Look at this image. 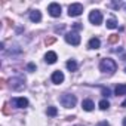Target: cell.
Listing matches in <instances>:
<instances>
[{
	"instance_id": "1",
	"label": "cell",
	"mask_w": 126,
	"mask_h": 126,
	"mask_svg": "<svg viewBox=\"0 0 126 126\" xmlns=\"http://www.w3.org/2000/svg\"><path fill=\"white\" fill-rule=\"evenodd\" d=\"M99 70L102 73H107V74H113L116 70H117V64L114 62V59L111 58H105L101 61V64H99Z\"/></svg>"
},
{
	"instance_id": "2",
	"label": "cell",
	"mask_w": 126,
	"mask_h": 126,
	"mask_svg": "<svg viewBox=\"0 0 126 126\" xmlns=\"http://www.w3.org/2000/svg\"><path fill=\"white\" fill-rule=\"evenodd\" d=\"M59 102H61L62 107H65V108H73V107L76 105L77 99H76V96L71 95V94H62L61 98H59Z\"/></svg>"
},
{
	"instance_id": "3",
	"label": "cell",
	"mask_w": 126,
	"mask_h": 126,
	"mask_svg": "<svg viewBox=\"0 0 126 126\" xmlns=\"http://www.w3.org/2000/svg\"><path fill=\"white\" fill-rule=\"evenodd\" d=\"M65 42H67L68 45L79 46V45H80V36H79V33H76V31H68V33L65 34Z\"/></svg>"
},
{
	"instance_id": "4",
	"label": "cell",
	"mask_w": 126,
	"mask_h": 126,
	"mask_svg": "<svg viewBox=\"0 0 126 126\" xmlns=\"http://www.w3.org/2000/svg\"><path fill=\"white\" fill-rule=\"evenodd\" d=\"M11 88L12 91H22L25 88V80L22 77H14L11 79Z\"/></svg>"
},
{
	"instance_id": "5",
	"label": "cell",
	"mask_w": 126,
	"mask_h": 126,
	"mask_svg": "<svg viewBox=\"0 0 126 126\" xmlns=\"http://www.w3.org/2000/svg\"><path fill=\"white\" fill-rule=\"evenodd\" d=\"M89 21L94 24V25H99L101 22H102V14L99 12V11H92L91 14H89Z\"/></svg>"
},
{
	"instance_id": "6",
	"label": "cell",
	"mask_w": 126,
	"mask_h": 126,
	"mask_svg": "<svg viewBox=\"0 0 126 126\" xmlns=\"http://www.w3.org/2000/svg\"><path fill=\"white\" fill-rule=\"evenodd\" d=\"M82 12H83V6L80 3H73L68 8V15L70 16H79Z\"/></svg>"
},
{
	"instance_id": "7",
	"label": "cell",
	"mask_w": 126,
	"mask_h": 126,
	"mask_svg": "<svg viewBox=\"0 0 126 126\" xmlns=\"http://www.w3.org/2000/svg\"><path fill=\"white\" fill-rule=\"evenodd\" d=\"M47 12H49V15H50V16L58 18V16L61 15V6H59L58 3H50V5H49V8H47Z\"/></svg>"
},
{
	"instance_id": "8",
	"label": "cell",
	"mask_w": 126,
	"mask_h": 126,
	"mask_svg": "<svg viewBox=\"0 0 126 126\" xmlns=\"http://www.w3.org/2000/svg\"><path fill=\"white\" fill-rule=\"evenodd\" d=\"M14 104L18 108H25V107H28V99L24 98V96H19V98H15L14 99Z\"/></svg>"
},
{
	"instance_id": "9",
	"label": "cell",
	"mask_w": 126,
	"mask_h": 126,
	"mask_svg": "<svg viewBox=\"0 0 126 126\" xmlns=\"http://www.w3.org/2000/svg\"><path fill=\"white\" fill-rule=\"evenodd\" d=\"M52 82L55 83V85H59V83H62L64 82V74H62V71H53V74H52Z\"/></svg>"
},
{
	"instance_id": "10",
	"label": "cell",
	"mask_w": 126,
	"mask_h": 126,
	"mask_svg": "<svg viewBox=\"0 0 126 126\" xmlns=\"http://www.w3.org/2000/svg\"><path fill=\"white\" fill-rule=\"evenodd\" d=\"M56 59H58V56H56V53H55L53 50H49V52L45 55V61L47 62V64H55Z\"/></svg>"
},
{
	"instance_id": "11",
	"label": "cell",
	"mask_w": 126,
	"mask_h": 126,
	"mask_svg": "<svg viewBox=\"0 0 126 126\" xmlns=\"http://www.w3.org/2000/svg\"><path fill=\"white\" fill-rule=\"evenodd\" d=\"M30 21H31V22H40V21H42V14H40V11H31V12H30Z\"/></svg>"
},
{
	"instance_id": "12",
	"label": "cell",
	"mask_w": 126,
	"mask_h": 126,
	"mask_svg": "<svg viewBox=\"0 0 126 126\" xmlns=\"http://www.w3.org/2000/svg\"><path fill=\"white\" fill-rule=\"evenodd\" d=\"M94 107H95V104H94L92 99H83V102H82V108H83L85 111H92Z\"/></svg>"
},
{
	"instance_id": "13",
	"label": "cell",
	"mask_w": 126,
	"mask_h": 126,
	"mask_svg": "<svg viewBox=\"0 0 126 126\" xmlns=\"http://www.w3.org/2000/svg\"><path fill=\"white\" fill-rule=\"evenodd\" d=\"M88 46H89V49H98V47L101 46V42H99V39H98V37H92V39L89 40Z\"/></svg>"
},
{
	"instance_id": "14",
	"label": "cell",
	"mask_w": 126,
	"mask_h": 126,
	"mask_svg": "<svg viewBox=\"0 0 126 126\" xmlns=\"http://www.w3.org/2000/svg\"><path fill=\"white\" fill-rule=\"evenodd\" d=\"M67 68H68L70 71H76V70H77V62H76L74 59H68V61H67Z\"/></svg>"
},
{
	"instance_id": "15",
	"label": "cell",
	"mask_w": 126,
	"mask_h": 126,
	"mask_svg": "<svg viewBox=\"0 0 126 126\" xmlns=\"http://www.w3.org/2000/svg\"><path fill=\"white\" fill-rule=\"evenodd\" d=\"M107 28H110V30H114V28H117V21H116L114 18H110V19H107Z\"/></svg>"
},
{
	"instance_id": "16",
	"label": "cell",
	"mask_w": 126,
	"mask_h": 126,
	"mask_svg": "<svg viewBox=\"0 0 126 126\" xmlns=\"http://www.w3.org/2000/svg\"><path fill=\"white\" fill-rule=\"evenodd\" d=\"M125 94H126V85L116 86V95H125Z\"/></svg>"
},
{
	"instance_id": "17",
	"label": "cell",
	"mask_w": 126,
	"mask_h": 126,
	"mask_svg": "<svg viewBox=\"0 0 126 126\" xmlns=\"http://www.w3.org/2000/svg\"><path fill=\"white\" fill-rule=\"evenodd\" d=\"M98 107L104 111V110H108V107H110V102L107 101V99H101L99 101V104H98Z\"/></svg>"
},
{
	"instance_id": "18",
	"label": "cell",
	"mask_w": 126,
	"mask_h": 126,
	"mask_svg": "<svg viewBox=\"0 0 126 126\" xmlns=\"http://www.w3.org/2000/svg\"><path fill=\"white\" fill-rule=\"evenodd\" d=\"M58 114V110H56V107H47V116H50V117H53V116H56Z\"/></svg>"
},
{
	"instance_id": "19",
	"label": "cell",
	"mask_w": 126,
	"mask_h": 126,
	"mask_svg": "<svg viewBox=\"0 0 126 126\" xmlns=\"http://www.w3.org/2000/svg\"><path fill=\"white\" fill-rule=\"evenodd\" d=\"M108 42H110L111 45H114V43H117V42H119V36H117V34H111V36L108 37Z\"/></svg>"
},
{
	"instance_id": "20",
	"label": "cell",
	"mask_w": 126,
	"mask_h": 126,
	"mask_svg": "<svg viewBox=\"0 0 126 126\" xmlns=\"http://www.w3.org/2000/svg\"><path fill=\"white\" fill-rule=\"evenodd\" d=\"M55 42H56V37H49V39H46V40H45V43H46L47 46H49V45H52V43H55Z\"/></svg>"
},
{
	"instance_id": "21",
	"label": "cell",
	"mask_w": 126,
	"mask_h": 126,
	"mask_svg": "<svg viewBox=\"0 0 126 126\" xmlns=\"http://www.w3.org/2000/svg\"><path fill=\"white\" fill-rule=\"evenodd\" d=\"M27 70H28L30 73H33V71H36V65L33 64V62H30V64L27 65Z\"/></svg>"
},
{
	"instance_id": "22",
	"label": "cell",
	"mask_w": 126,
	"mask_h": 126,
	"mask_svg": "<svg viewBox=\"0 0 126 126\" xmlns=\"http://www.w3.org/2000/svg\"><path fill=\"white\" fill-rule=\"evenodd\" d=\"M3 113H5V114H11V110H9L8 104H5V105H3Z\"/></svg>"
},
{
	"instance_id": "23",
	"label": "cell",
	"mask_w": 126,
	"mask_h": 126,
	"mask_svg": "<svg viewBox=\"0 0 126 126\" xmlns=\"http://www.w3.org/2000/svg\"><path fill=\"white\" fill-rule=\"evenodd\" d=\"M82 27H83V25H82V24H80V22H76V24H74V25H73V28H74V30H80V28H82Z\"/></svg>"
},
{
	"instance_id": "24",
	"label": "cell",
	"mask_w": 126,
	"mask_h": 126,
	"mask_svg": "<svg viewBox=\"0 0 126 126\" xmlns=\"http://www.w3.org/2000/svg\"><path fill=\"white\" fill-rule=\"evenodd\" d=\"M102 95H104V96H110V91L105 89V88H102Z\"/></svg>"
},
{
	"instance_id": "25",
	"label": "cell",
	"mask_w": 126,
	"mask_h": 126,
	"mask_svg": "<svg viewBox=\"0 0 126 126\" xmlns=\"http://www.w3.org/2000/svg\"><path fill=\"white\" fill-rule=\"evenodd\" d=\"M111 6H113V8H114V9H119V8H120V6H122V3H120V2H119V3H113V5H111Z\"/></svg>"
},
{
	"instance_id": "26",
	"label": "cell",
	"mask_w": 126,
	"mask_h": 126,
	"mask_svg": "<svg viewBox=\"0 0 126 126\" xmlns=\"http://www.w3.org/2000/svg\"><path fill=\"white\" fill-rule=\"evenodd\" d=\"M96 126H110V125H108L107 122H99V123H98Z\"/></svg>"
},
{
	"instance_id": "27",
	"label": "cell",
	"mask_w": 126,
	"mask_h": 126,
	"mask_svg": "<svg viewBox=\"0 0 126 126\" xmlns=\"http://www.w3.org/2000/svg\"><path fill=\"white\" fill-rule=\"evenodd\" d=\"M122 107H125V108H126V101H123V102H122Z\"/></svg>"
},
{
	"instance_id": "28",
	"label": "cell",
	"mask_w": 126,
	"mask_h": 126,
	"mask_svg": "<svg viewBox=\"0 0 126 126\" xmlns=\"http://www.w3.org/2000/svg\"><path fill=\"white\" fill-rule=\"evenodd\" d=\"M123 126H126V117L123 119Z\"/></svg>"
},
{
	"instance_id": "29",
	"label": "cell",
	"mask_w": 126,
	"mask_h": 126,
	"mask_svg": "<svg viewBox=\"0 0 126 126\" xmlns=\"http://www.w3.org/2000/svg\"><path fill=\"white\" fill-rule=\"evenodd\" d=\"M125 11H126V5H125Z\"/></svg>"
},
{
	"instance_id": "30",
	"label": "cell",
	"mask_w": 126,
	"mask_h": 126,
	"mask_svg": "<svg viewBox=\"0 0 126 126\" xmlns=\"http://www.w3.org/2000/svg\"><path fill=\"white\" fill-rule=\"evenodd\" d=\"M125 71H126V68H125Z\"/></svg>"
}]
</instances>
